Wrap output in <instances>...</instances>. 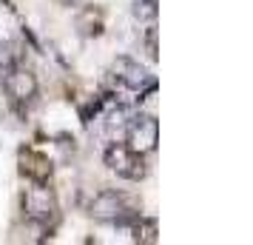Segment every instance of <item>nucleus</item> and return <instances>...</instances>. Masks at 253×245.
I'll return each instance as SVG.
<instances>
[{
    "mask_svg": "<svg viewBox=\"0 0 253 245\" xmlns=\"http://www.w3.org/2000/svg\"><path fill=\"white\" fill-rule=\"evenodd\" d=\"M17 168L29 183H51V174H54L51 157L37 151V148H20L17 151Z\"/></svg>",
    "mask_w": 253,
    "mask_h": 245,
    "instance_id": "0eeeda50",
    "label": "nucleus"
},
{
    "mask_svg": "<svg viewBox=\"0 0 253 245\" xmlns=\"http://www.w3.org/2000/svg\"><path fill=\"white\" fill-rule=\"evenodd\" d=\"M108 74H111V80L117 83V89H126V92H142V89L154 86L151 77H148V71L142 69L139 63H134L131 57H117L114 63H111Z\"/></svg>",
    "mask_w": 253,
    "mask_h": 245,
    "instance_id": "423d86ee",
    "label": "nucleus"
},
{
    "mask_svg": "<svg viewBox=\"0 0 253 245\" xmlns=\"http://www.w3.org/2000/svg\"><path fill=\"white\" fill-rule=\"evenodd\" d=\"M131 222V240L139 245H154L157 240H160V225H157V220L154 217H134Z\"/></svg>",
    "mask_w": 253,
    "mask_h": 245,
    "instance_id": "1a4fd4ad",
    "label": "nucleus"
},
{
    "mask_svg": "<svg viewBox=\"0 0 253 245\" xmlns=\"http://www.w3.org/2000/svg\"><path fill=\"white\" fill-rule=\"evenodd\" d=\"M54 3H57V6H77L80 0H54Z\"/></svg>",
    "mask_w": 253,
    "mask_h": 245,
    "instance_id": "f8f14e48",
    "label": "nucleus"
},
{
    "mask_svg": "<svg viewBox=\"0 0 253 245\" xmlns=\"http://www.w3.org/2000/svg\"><path fill=\"white\" fill-rule=\"evenodd\" d=\"M145 51H148L151 60L160 57V46H157V26H154V23H151L148 32H145Z\"/></svg>",
    "mask_w": 253,
    "mask_h": 245,
    "instance_id": "9b49d317",
    "label": "nucleus"
},
{
    "mask_svg": "<svg viewBox=\"0 0 253 245\" xmlns=\"http://www.w3.org/2000/svg\"><path fill=\"white\" fill-rule=\"evenodd\" d=\"M103 163L108 171H114L117 177L123 180H131V183H139L148 177V165H145V157L137 151H131L126 143H111L103 154Z\"/></svg>",
    "mask_w": 253,
    "mask_h": 245,
    "instance_id": "7ed1b4c3",
    "label": "nucleus"
},
{
    "mask_svg": "<svg viewBox=\"0 0 253 245\" xmlns=\"http://www.w3.org/2000/svg\"><path fill=\"white\" fill-rule=\"evenodd\" d=\"M85 214L94 217V220H100V222H117V225H123V222L134 220L139 214V202L131 194H126V191L103 188V191H97L88 199Z\"/></svg>",
    "mask_w": 253,
    "mask_h": 245,
    "instance_id": "f257e3e1",
    "label": "nucleus"
},
{
    "mask_svg": "<svg viewBox=\"0 0 253 245\" xmlns=\"http://www.w3.org/2000/svg\"><path fill=\"white\" fill-rule=\"evenodd\" d=\"M160 143V123L154 114H137L126 126V146L137 154H151Z\"/></svg>",
    "mask_w": 253,
    "mask_h": 245,
    "instance_id": "20e7f679",
    "label": "nucleus"
},
{
    "mask_svg": "<svg viewBox=\"0 0 253 245\" xmlns=\"http://www.w3.org/2000/svg\"><path fill=\"white\" fill-rule=\"evenodd\" d=\"M134 14L145 17V20H154L157 17V0H134Z\"/></svg>",
    "mask_w": 253,
    "mask_h": 245,
    "instance_id": "9d476101",
    "label": "nucleus"
},
{
    "mask_svg": "<svg viewBox=\"0 0 253 245\" xmlns=\"http://www.w3.org/2000/svg\"><path fill=\"white\" fill-rule=\"evenodd\" d=\"M3 89L9 94V100L17 105L32 103L37 97V77L32 69H26L23 63H12L6 77H3Z\"/></svg>",
    "mask_w": 253,
    "mask_h": 245,
    "instance_id": "39448f33",
    "label": "nucleus"
},
{
    "mask_svg": "<svg viewBox=\"0 0 253 245\" xmlns=\"http://www.w3.org/2000/svg\"><path fill=\"white\" fill-rule=\"evenodd\" d=\"M74 26H77L80 37H100L105 32V14H103V9H100V6H83L80 12H77Z\"/></svg>",
    "mask_w": 253,
    "mask_h": 245,
    "instance_id": "6e6552de",
    "label": "nucleus"
},
{
    "mask_svg": "<svg viewBox=\"0 0 253 245\" xmlns=\"http://www.w3.org/2000/svg\"><path fill=\"white\" fill-rule=\"evenodd\" d=\"M20 205H23V217L32 225L43 228V231H51L54 222L60 220V202L57 194L48 183H32V186L23 191L20 197Z\"/></svg>",
    "mask_w": 253,
    "mask_h": 245,
    "instance_id": "f03ea898",
    "label": "nucleus"
}]
</instances>
